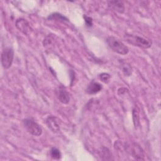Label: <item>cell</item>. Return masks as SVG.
Wrapping results in <instances>:
<instances>
[{
	"label": "cell",
	"instance_id": "obj_1",
	"mask_svg": "<svg viewBox=\"0 0 161 161\" xmlns=\"http://www.w3.org/2000/svg\"><path fill=\"white\" fill-rule=\"evenodd\" d=\"M106 41L109 48L117 53L126 55L129 52L128 48L122 42L114 36H108Z\"/></svg>",
	"mask_w": 161,
	"mask_h": 161
},
{
	"label": "cell",
	"instance_id": "obj_2",
	"mask_svg": "<svg viewBox=\"0 0 161 161\" xmlns=\"http://www.w3.org/2000/svg\"><path fill=\"white\" fill-rule=\"evenodd\" d=\"M125 38L129 43L140 48H148L152 45L151 40L136 35H125Z\"/></svg>",
	"mask_w": 161,
	"mask_h": 161
},
{
	"label": "cell",
	"instance_id": "obj_3",
	"mask_svg": "<svg viewBox=\"0 0 161 161\" xmlns=\"http://www.w3.org/2000/svg\"><path fill=\"white\" fill-rule=\"evenodd\" d=\"M23 125L28 133L33 136H40L42 133V127L32 118H26L23 120Z\"/></svg>",
	"mask_w": 161,
	"mask_h": 161
},
{
	"label": "cell",
	"instance_id": "obj_4",
	"mask_svg": "<svg viewBox=\"0 0 161 161\" xmlns=\"http://www.w3.org/2000/svg\"><path fill=\"white\" fill-rule=\"evenodd\" d=\"M13 58L14 52L11 48H6L3 50L1 56V60L2 66L4 69H8L11 66Z\"/></svg>",
	"mask_w": 161,
	"mask_h": 161
},
{
	"label": "cell",
	"instance_id": "obj_5",
	"mask_svg": "<svg viewBox=\"0 0 161 161\" xmlns=\"http://www.w3.org/2000/svg\"><path fill=\"white\" fill-rule=\"evenodd\" d=\"M46 124L48 128L53 133H58L60 131L59 124L55 117L49 116L46 119Z\"/></svg>",
	"mask_w": 161,
	"mask_h": 161
},
{
	"label": "cell",
	"instance_id": "obj_6",
	"mask_svg": "<svg viewBox=\"0 0 161 161\" xmlns=\"http://www.w3.org/2000/svg\"><path fill=\"white\" fill-rule=\"evenodd\" d=\"M16 26L19 31L26 35H27L30 31V26L29 23L26 19L23 18H20L16 20Z\"/></svg>",
	"mask_w": 161,
	"mask_h": 161
},
{
	"label": "cell",
	"instance_id": "obj_7",
	"mask_svg": "<svg viewBox=\"0 0 161 161\" xmlns=\"http://www.w3.org/2000/svg\"><path fill=\"white\" fill-rule=\"evenodd\" d=\"M102 89H103V86L101 84L97 82L92 81L87 86L86 89V92L89 94H94L101 91Z\"/></svg>",
	"mask_w": 161,
	"mask_h": 161
},
{
	"label": "cell",
	"instance_id": "obj_8",
	"mask_svg": "<svg viewBox=\"0 0 161 161\" xmlns=\"http://www.w3.org/2000/svg\"><path fill=\"white\" fill-rule=\"evenodd\" d=\"M57 95L58 100L63 104H68L70 101V95L69 92L63 88H59L57 90Z\"/></svg>",
	"mask_w": 161,
	"mask_h": 161
},
{
	"label": "cell",
	"instance_id": "obj_9",
	"mask_svg": "<svg viewBox=\"0 0 161 161\" xmlns=\"http://www.w3.org/2000/svg\"><path fill=\"white\" fill-rule=\"evenodd\" d=\"M129 149L130 150V153H131L133 157H135V158L138 160L143 159V153L142 148L139 146L136 145L129 146Z\"/></svg>",
	"mask_w": 161,
	"mask_h": 161
},
{
	"label": "cell",
	"instance_id": "obj_10",
	"mask_svg": "<svg viewBox=\"0 0 161 161\" xmlns=\"http://www.w3.org/2000/svg\"><path fill=\"white\" fill-rule=\"evenodd\" d=\"M108 5L116 12L123 13L125 11V6L121 1H110L108 2Z\"/></svg>",
	"mask_w": 161,
	"mask_h": 161
},
{
	"label": "cell",
	"instance_id": "obj_11",
	"mask_svg": "<svg viewBox=\"0 0 161 161\" xmlns=\"http://www.w3.org/2000/svg\"><path fill=\"white\" fill-rule=\"evenodd\" d=\"M50 155L51 157L56 160H59L61 158V153L59 150L55 147L52 148L50 150Z\"/></svg>",
	"mask_w": 161,
	"mask_h": 161
},
{
	"label": "cell",
	"instance_id": "obj_12",
	"mask_svg": "<svg viewBox=\"0 0 161 161\" xmlns=\"http://www.w3.org/2000/svg\"><path fill=\"white\" fill-rule=\"evenodd\" d=\"M48 19H58L59 20H64V21H68V19L64 16L63 15L58 14V13H53L51 15H50L48 17Z\"/></svg>",
	"mask_w": 161,
	"mask_h": 161
},
{
	"label": "cell",
	"instance_id": "obj_13",
	"mask_svg": "<svg viewBox=\"0 0 161 161\" xmlns=\"http://www.w3.org/2000/svg\"><path fill=\"white\" fill-rule=\"evenodd\" d=\"M133 123L135 127H137L139 124V116H138V113L136 109H133Z\"/></svg>",
	"mask_w": 161,
	"mask_h": 161
},
{
	"label": "cell",
	"instance_id": "obj_14",
	"mask_svg": "<svg viewBox=\"0 0 161 161\" xmlns=\"http://www.w3.org/2000/svg\"><path fill=\"white\" fill-rule=\"evenodd\" d=\"M123 65V67H122V70H123V73L127 75V76H130L131 74V69L130 66V65L127 64H124Z\"/></svg>",
	"mask_w": 161,
	"mask_h": 161
},
{
	"label": "cell",
	"instance_id": "obj_15",
	"mask_svg": "<svg viewBox=\"0 0 161 161\" xmlns=\"http://www.w3.org/2000/svg\"><path fill=\"white\" fill-rule=\"evenodd\" d=\"M110 77L111 75L108 73H102L99 75V79L101 80V81L105 83H108L109 82Z\"/></svg>",
	"mask_w": 161,
	"mask_h": 161
},
{
	"label": "cell",
	"instance_id": "obj_16",
	"mask_svg": "<svg viewBox=\"0 0 161 161\" xmlns=\"http://www.w3.org/2000/svg\"><path fill=\"white\" fill-rule=\"evenodd\" d=\"M84 20H85V23L86 25V26L87 27H91L92 26V19L89 17V16H86L84 15Z\"/></svg>",
	"mask_w": 161,
	"mask_h": 161
}]
</instances>
